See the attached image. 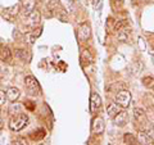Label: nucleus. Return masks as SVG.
<instances>
[{
	"label": "nucleus",
	"mask_w": 154,
	"mask_h": 145,
	"mask_svg": "<svg viewBox=\"0 0 154 145\" xmlns=\"http://www.w3.org/2000/svg\"><path fill=\"white\" fill-rule=\"evenodd\" d=\"M59 4L63 7L67 12H69L73 9V4H75V0H59Z\"/></svg>",
	"instance_id": "19"
},
{
	"label": "nucleus",
	"mask_w": 154,
	"mask_h": 145,
	"mask_svg": "<svg viewBox=\"0 0 154 145\" xmlns=\"http://www.w3.org/2000/svg\"><path fill=\"white\" fill-rule=\"evenodd\" d=\"M21 5H22V9H23L25 16H26V14H28L35 9V0H22Z\"/></svg>",
	"instance_id": "12"
},
{
	"label": "nucleus",
	"mask_w": 154,
	"mask_h": 145,
	"mask_svg": "<svg viewBox=\"0 0 154 145\" xmlns=\"http://www.w3.org/2000/svg\"><path fill=\"white\" fill-rule=\"evenodd\" d=\"M45 135H46V132H45L44 128H38L37 131H33L31 134V137L33 140H42V139L45 137Z\"/></svg>",
	"instance_id": "17"
},
{
	"label": "nucleus",
	"mask_w": 154,
	"mask_h": 145,
	"mask_svg": "<svg viewBox=\"0 0 154 145\" xmlns=\"http://www.w3.org/2000/svg\"><path fill=\"white\" fill-rule=\"evenodd\" d=\"M152 48H153V50H154V40L152 41Z\"/></svg>",
	"instance_id": "30"
},
{
	"label": "nucleus",
	"mask_w": 154,
	"mask_h": 145,
	"mask_svg": "<svg viewBox=\"0 0 154 145\" xmlns=\"http://www.w3.org/2000/svg\"><path fill=\"white\" fill-rule=\"evenodd\" d=\"M116 103L121 108H128L131 104V93L127 90H122L116 95Z\"/></svg>",
	"instance_id": "3"
},
{
	"label": "nucleus",
	"mask_w": 154,
	"mask_h": 145,
	"mask_svg": "<svg viewBox=\"0 0 154 145\" xmlns=\"http://www.w3.org/2000/svg\"><path fill=\"white\" fill-rule=\"evenodd\" d=\"M134 117H135V119H136L137 122H140V123H145L146 122V114L141 108H135L134 109Z\"/></svg>",
	"instance_id": "13"
},
{
	"label": "nucleus",
	"mask_w": 154,
	"mask_h": 145,
	"mask_svg": "<svg viewBox=\"0 0 154 145\" xmlns=\"http://www.w3.org/2000/svg\"><path fill=\"white\" fill-rule=\"evenodd\" d=\"M137 143L139 144H152L153 141H150L144 132H140V134H139V136H137Z\"/></svg>",
	"instance_id": "20"
},
{
	"label": "nucleus",
	"mask_w": 154,
	"mask_h": 145,
	"mask_svg": "<svg viewBox=\"0 0 154 145\" xmlns=\"http://www.w3.org/2000/svg\"><path fill=\"white\" fill-rule=\"evenodd\" d=\"M2 128H3V119H0V131H2Z\"/></svg>",
	"instance_id": "29"
},
{
	"label": "nucleus",
	"mask_w": 154,
	"mask_h": 145,
	"mask_svg": "<svg viewBox=\"0 0 154 145\" xmlns=\"http://www.w3.org/2000/svg\"><path fill=\"white\" fill-rule=\"evenodd\" d=\"M5 100H7V95H5V91L0 90V105L5 103Z\"/></svg>",
	"instance_id": "24"
},
{
	"label": "nucleus",
	"mask_w": 154,
	"mask_h": 145,
	"mask_svg": "<svg viewBox=\"0 0 154 145\" xmlns=\"http://www.w3.org/2000/svg\"><path fill=\"white\" fill-rule=\"evenodd\" d=\"M113 121H114V123L117 125V126L119 127H123L125 125H126L128 122V116H127V112L126 110H119V112L117 113L113 117Z\"/></svg>",
	"instance_id": "8"
},
{
	"label": "nucleus",
	"mask_w": 154,
	"mask_h": 145,
	"mask_svg": "<svg viewBox=\"0 0 154 145\" xmlns=\"http://www.w3.org/2000/svg\"><path fill=\"white\" fill-rule=\"evenodd\" d=\"M5 75V68H4V66L3 63L0 62V79H3V76Z\"/></svg>",
	"instance_id": "26"
},
{
	"label": "nucleus",
	"mask_w": 154,
	"mask_h": 145,
	"mask_svg": "<svg viewBox=\"0 0 154 145\" xmlns=\"http://www.w3.org/2000/svg\"><path fill=\"white\" fill-rule=\"evenodd\" d=\"M18 12H19V4H16V5H13V7H9V8L4 9L3 11V17L9 19V21H12V18L14 16H17Z\"/></svg>",
	"instance_id": "9"
},
{
	"label": "nucleus",
	"mask_w": 154,
	"mask_h": 145,
	"mask_svg": "<svg viewBox=\"0 0 154 145\" xmlns=\"http://www.w3.org/2000/svg\"><path fill=\"white\" fill-rule=\"evenodd\" d=\"M116 2H122V0H116Z\"/></svg>",
	"instance_id": "31"
},
{
	"label": "nucleus",
	"mask_w": 154,
	"mask_h": 145,
	"mask_svg": "<svg viewBox=\"0 0 154 145\" xmlns=\"http://www.w3.org/2000/svg\"><path fill=\"white\" fill-rule=\"evenodd\" d=\"M25 86L28 91V94L31 96H37L40 95V91H41V88H40V84L38 81L35 79L33 76H27L25 79Z\"/></svg>",
	"instance_id": "2"
},
{
	"label": "nucleus",
	"mask_w": 154,
	"mask_h": 145,
	"mask_svg": "<svg viewBox=\"0 0 154 145\" xmlns=\"http://www.w3.org/2000/svg\"><path fill=\"white\" fill-rule=\"evenodd\" d=\"M102 107V98L99 94L93 93L90 96V113H96Z\"/></svg>",
	"instance_id": "6"
},
{
	"label": "nucleus",
	"mask_w": 154,
	"mask_h": 145,
	"mask_svg": "<svg viewBox=\"0 0 154 145\" xmlns=\"http://www.w3.org/2000/svg\"><path fill=\"white\" fill-rule=\"evenodd\" d=\"M104 128H105V125H104L103 118H100V117L93 118V122H91V131H93V134H95V135L103 134Z\"/></svg>",
	"instance_id": "7"
},
{
	"label": "nucleus",
	"mask_w": 154,
	"mask_h": 145,
	"mask_svg": "<svg viewBox=\"0 0 154 145\" xmlns=\"http://www.w3.org/2000/svg\"><path fill=\"white\" fill-rule=\"evenodd\" d=\"M17 57L21 58L22 60H28V59H30V54H27L26 50H22V49H19L17 51Z\"/></svg>",
	"instance_id": "21"
},
{
	"label": "nucleus",
	"mask_w": 154,
	"mask_h": 145,
	"mask_svg": "<svg viewBox=\"0 0 154 145\" xmlns=\"http://www.w3.org/2000/svg\"><path fill=\"white\" fill-rule=\"evenodd\" d=\"M19 108H21V107H19L18 104H16V105H13V107L11 108V110H16L14 113H18V112H19Z\"/></svg>",
	"instance_id": "28"
},
{
	"label": "nucleus",
	"mask_w": 154,
	"mask_h": 145,
	"mask_svg": "<svg viewBox=\"0 0 154 145\" xmlns=\"http://www.w3.org/2000/svg\"><path fill=\"white\" fill-rule=\"evenodd\" d=\"M12 50L9 49L8 46H2V49H0V60L3 62H11L12 60Z\"/></svg>",
	"instance_id": "11"
},
{
	"label": "nucleus",
	"mask_w": 154,
	"mask_h": 145,
	"mask_svg": "<svg viewBox=\"0 0 154 145\" xmlns=\"http://www.w3.org/2000/svg\"><path fill=\"white\" fill-rule=\"evenodd\" d=\"M77 36H79L80 41H88L91 36V27L89 23H81L77 30Z\"/></svg>",
	"instance_id": "4"
},
{
	"label": "nucleus",
	"mask_w": 154,
	"mask_h": 145,
	"mask_svg": "<svg viewBox=\"0 0 154 145\" xmlns=\"http://www.w3.org/2000/svg\"><path fill=\"white\" fill-rule=\"evenodd\" d=\"M119 110H121V107L117 104V103H110L108 104V107H107V113H108V117L110 118H113L116 114H117Z\"/></svg>",
	"instance_id": "14"
},
{
	"label": "nucleus",
	"mask_w": 154,
	"mask_h": 145,
	"mask_svg": "<svg viewBox=\"0 0 154 145\" xmlns=\"http://www.w3.org/2000/svg\"><path fill=\"white\" fill-rule=\"evenodd\" d=\"M25 105H26V107H27L28 109H30V110H33V109H35V107H33V105L30 103V101H26V103H25Z\"/></svg>",
	"instance_id": "27"
},
{
	"label": "nucleus",
	"mask_w": 154,
	"mask_h": 145,
	"mask_svg": "<svg viewBox=\"0 0 154 145\" xmlns=\"http://www.w3.org/2000/svg\"><path fill=\"white\" fill-rule=\"evenodd\" d=\"M14 144H17V145H25V144H28V143H27L26 139H18V140L14 141Z\"/></svg>",
	"instance_id": "25"
},
{
	"label": "nucleus",
	"mask_w": 154,
	"mask_h": 145,
	"mask_svg": "<svg viewBox=\"0 0 154 145\" xmlns=\"http://www.w3.org/2000/svg\"><path fill=\"white\" fill-rule=\"evenodd\" d=\"M123 141L126 143V144H128V145H136V144H139L137 143V137H135L132 134H126L123 136Z\"/></svg>",
	"instance_id": "18"
},
{
	"label": "nucleus",
	"mask_w": 154,
	"mask_h": 145,
	"mask_svg": "<svg viewBox=\"0 0 154 145\" xmlns=\"http://www.w3.org/2000/svg\"><path fill=\"white\" fill-rule=\"evenodd\" d=\"M28 125V116L25 113H19L17 114L16 117H13L9 122V128L14 132H18L23 130Z\"/></svg>",
	"instance_id": "1"
},
{
	"label": "nucleus",
	"mask_w": 154,
	"mask_h": 145,
	"mask_svg": "<svg viewBox=\"0 0 154 145\" xmlns=\"http://www.w3.org/2000/svg\"><path fill=\"white\" fill-rule=\"evenodd\" d=\"M143 84L144 86H146V88H149V86H153V77L152 76H146L143 79Z\"/></svg>",
	"instance_id": "22"
},
{
	"label": "nucleus",
	"mask_w": 154,
	"mask_h": 145,
	"mask_svg": "<svg viewBox=\"0 0 154 145\" xmlns=\"http://www.w3.org/2000/svg\"><path fill=\"white\" fill-rule=\"evenodd\" d=\"M81 59H82V60L85 62V63L90 64V63H93L94 57H93V54L90 53V50H89V49H84L82 54H81Z\"/></svg>",
	"instance_id": "16"
},
{
	"label": "nucleus",
	"mask_w": 154,
	"mask_h": 145,
	"mask_svg": "<svg viewBox=\"0 0 154 145\" xmlns=\"http://www.w3.org/2000/svg\"><path fill=\"white\" fill-rule=\"evenodd\" d=\"M5 95H7V99L9 101H12V103H16L17 99L19 98V95H21V93H19V90L17 88H9L7 90Z\"/></svg>",
	"instance_id": "10"
},
{
	"label": "nucleus",
	"mask_w": 154,
	"mask_h": 145,
	"mask_svg": "<svg viewBox=\"0 0 154 145\" xmlns=\"http://www.w3.org/2000/svg\"><path fill=\"white\" fill-rule=\"evenodd\" d=\"M41 31H42V28H37V31H35V32L32 33V36H31V39H30V42H31V44H32L33 41H35V39L41 33Z\"/></svg>",
	"instance_id": "23"
},
{
	"label": "nucleus",
	"mask_w": 154,
	"mask_h": 145,
	"mask_svg": "<svg viewBox=\"0 0 154 145\" xmlns=\"http://www.w3.org/2000/svg\"><path fill=\"white\" fill-rule=\"evenodd\" d=\"M143 132L146 135L150 141H154V125L153 123H148L146 127H143Z\"/></svg>",
	"instance_id": "15"
},
{
	"label": "nucleus",
	"mask_w": 154,
	"mask_h": 145,
	"mask_svg": "<svg viewBox=\"0 0 154 145\" xmlns=\"http://www.w3.org/2000/svg\"><path fill=\"white\" fill-rule=\"evenodd\" d=\"M26 23L27 26H30L31 28H35L38 23H40V12L36 11V9H33L32 12H30L28 14H26Z\"/></svg>",
	"instance_id": "5"
}]
</instances>
